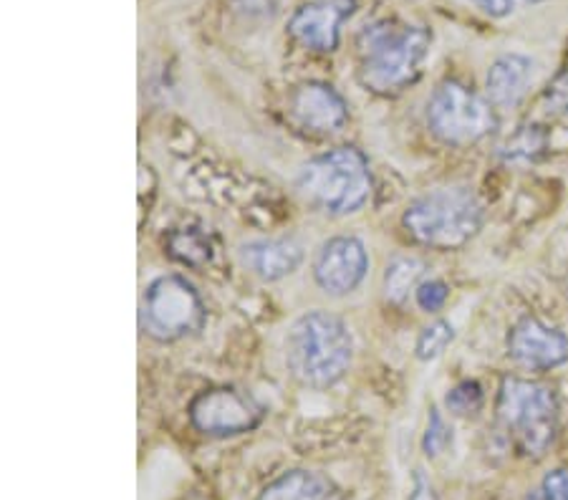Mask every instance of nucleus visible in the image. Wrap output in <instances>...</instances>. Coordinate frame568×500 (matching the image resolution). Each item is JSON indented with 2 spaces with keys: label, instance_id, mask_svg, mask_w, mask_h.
Returning <instances> with one entry per match:
<instances>
[{
  "label": "nucleus",
  "instance_id": "1",
  "mask_svg": "<svg viewBox=\"0 0 568 500\" xmlns=\"http://www.w3.org/2000/svg\"><path fill=\"white\" fill-rule=\"evenodd\" d=\"M429 43L433 33L423 25H402L389 18L364 25L356 39L359 81L374 94H399L423 74Z\"/></svg>",
  "mask_w": 568,
  "mask_h": 500
},
{
  "label": "nucleus",
  "instance_id": "2",
  "mask_svg": "<svg viewBox=\"0 0 568 500\" xmlns=\"http://www.w3.org/2000/svg\"><path fill=\"white\" fill-rule=\"evenodd\" d=\"M354 339L349 326L328 312H308L291 326L286 364L304 387L326 389L352 367Z\"/></svg>",
  "mask_w": 568,
  "mask_h": 500
},
{
  "label": "nucleus",
  "instance_id": "3",
  "mask_svg": "<svg viewBox=\"0 0 568 500\" xmlns=\"http://www.w3.org/2000/svg\"><path fill=\"white\" fill-rule=\"evenodd\" d=\"M298 195L318 213L352 215L372 195L369 162L356 147H336L308 160L296 177Z\"/></svg>",
  "mask_w": 568,
  "mask_h": 500
},
{
  "label": "nucleus",
  "instance_id": "4",
  "mask_svg": "<svg viewBox=\"0 0 568 500\" xmlns=\"http://www.w3.org/2000/svg\"><path fill=\"white\" fill-rule=\"evenodd\" d=\"M402 225L412 241L435 251H457L483 227V205L470 190L443 187L412 203Z\"/></svg>",
  "mask_w": 568,
  "mask_h": 500
},
{
  "label": "nucleus",
  "instance_id": "5",
  "mask_svg": "<svg viewBox=\"0 0 568 500\" xmlns=\"http://www.w3.org/2000/svg\"><path fill=\"white\" fill-rule=\"evenodd\" d=\"M498 422L520 458H544L558 427L554 389L540 381L506 377L498 392Z\"/></svg>",
  "mask_w": 568,
  "mask_h": 500
},
{
  "label": "nucleus",
  "instance_id": "6",
  "mask_svg": "<svg viewBox=\"0 0 568 500\" xmlns=\"http://www.w3.org/2000/svg\"><path fill=\"white\" fill-rule=\"evenodd\" d=\"M427 124L439 142L467 147L488 136L498 126L493 104L475 94L463 81L447 79L435 89L427 104Z\"/></svg>",
  "mask_w": 568,
  "mask_h": 500
},
{
  "label": "nucleus",
  "instance_id": "7",
  "mask_svg": "<svg viewBox=\"0 0 568 500\" xmlns=\"http://www.w3.org/2000/svg\"><path fill=\"white\" fill-rule=\"evenodd\" d=\"M205 304L197 288L182 276H162L142 296V329L158 341H178L200 331Z\"/></svg>",
  "mask_w": 568,
  "mask_h": 500
},
{
  "label": "nucleus",
  "instance_id": "8",
  "mask_svg": "<svg viewBox=\"0 0 568 500\" xmlns=\"http://www.w3.org/2000/svg\"><path fill=\"white\" fill-rule=\"evenodd\" d=\"M263 420V407L235 387H215L200 392L190 405V422L210 438H233L251 432Z\"/></svg>",
  "mask_w": 568,
  "mask_h": 500
},
{
  "label": "nucleus",
  "instance_id": "9",
  "mask_svg": "<svg viewBox=\"0 0 568 500\" xmlns=\"http://www.w3.org/2000/svg\"><path fill=\"white\" fill-rule=\"evenodd\" d=\"M288 116L301 132L311 136H332L349 122V106L326 81H304L291 91Z\"/></svg>",
  "mask_w": 568,
  "mask_h": 500
},
{
  "label": "nucleus",
  "instance_id": "10",
  "mask_svg": "<svg viewBox=\"0 0 568 500\" xmlns=\"http://www.w3.org/2000/svg\"><path fill=\"white\" fill-rule=\"evenodd\" d=\"M369 271V256L359 238L336 235L321 245L314 258V278L328 296H346L359 288Z\"/></svg>",
  "mask_w": 568,
  "mask_h": 500
},
{
  "label": "nucleus",
  "instance_id": "11",
  "mask_svg": "<svg viewBox=\"0 0 568 500\" xmlns=\"http://www.w3.org/2000/svg\"><path fill=\"white\" fill-rule=\"evenodd\" d=\"M354 11L356 0H314L291 16L286 31L306 51L332 53L338 49L342 23Z\"/></svg>",
  "mask_w": 568,
  "mask_h": 500
},
{
  "label": "nucleus",
  "instance_id": "12",
  "mask_svg": "<svg viewBox=\"0 0 568 500\" xmlns=\"http://www.w3.org/2000/svg\"><path fill=\"white\" fill-rule=\"evenodd\" d=\"M508 354L520 367L546 371L568 361V336L536 316H526L508 334Z\"/></svg>",
  "mask_w": 568,
  "mask_h": 500
},
{
  "label": "nucleus",
  "instance_id": "13",
  "mask_svg": "<svg viewBox=\"0 0 568 500\" xmlns=\"http://www.w3.org/2000/svg\"><path fill=\"white\" fill-rule=\"evenodd\" d=\"M243 266L261 280H281L291 276L304 261V248L293 238L255 241L241 248Z\"/></svg>",
  "mask_w": 568,
  "mask_h": 500
},
{
  "label": "nucleus",
  "instance_id": "14",
  "mask_svg": "<svg viewBox=\"0 0 568 500\" xmlns=\"http://www.w3.org/2000/svg\"><path fill=\"white\" fill-rule=\"evenodd\" d=\"M530 76H534V61L520 57V53H506V57L496 59L488 69V76H485L488 102L500 109L518 104L530 84Z\"/></svg>",
  "mask_w": 568,
  "mask_h": 500
},
{
  "label": "nucleus",
  "instance_id": "15",
  "mask_svg": "<svg viewBox=\"0 0 568 500\" xmlns=\"http://www.w3.org/2000/svg\"><path fill=\"white\" fill-rule=\"evenodd\" d=\"M258 500H342V490L321 472L288 470L271 480Z\"/></svg>",
  "mask_w": 568,
  "mask_h": 500
},
{
  "label": "nucleus",
  "instance_id": "16",
  "mask_svg": "<svg viewBox=\"0 0 568 500\" xmlns=\"http://www.w3.org/2000/svg\"><path fill=\"white\" fill-rule=\"evenodd\" d=\"M168 251L172 258L190 268L205 266V263H210V258H213V243H210L207 235H203L200 231H192V227L172 233L168 238Z\"/></svg>",
  "mask_w": 568,
  "mask_h": 500
},
{
  "label": "nucleus",
  "instance_id": "17",
  "mask_svg": "<svg viewBox=\"0 0 568 500\" xmlns=\"http://www.w3.org/2000/svg\"><path fill=\"white\" fill-rule=\"evenodd\" d=\"M425 273V263L417 261V258H397L387 268V278H384V284H387V298L392 302H405L409 288L417 290V280L419 276Z\"/></svg>",
  "mask_w": 568,
  "mask_h": 500
},
{
  "label": "nucleus",
  "instance_id": "18",
  "mask_svg": "<svg viewBox=\"0 0 568 500\" xmlns=\"http://www.w3.org/2000/svg\"><path fill=\"white\" fill-rule=\"evenodd\" d=\"M453 339H455L453 324L443 322V318H439V322H433L429 326H425V329L417 336V344H415L417 359H423V361L437 359L439 354L450 347Z\"/></svg>",
  "mask_w": 568,
  "mask_h": 500
},
{
  "label": "nucleus",
  "instance_id": "19",
  "mask_svg": "<svg viewBox=\"0 0 568 500\" xmlns=\"http://www.w3.org/2000/svg\"><path fill=\"white\" fill-rule=\"evenodd\" d=\"M546 147V134L538 132V126H526L503 147L506 160H534L536 154Z\"/></svg>",
  "mask_w": 568,
  "mask_h": 500
},
{
  "label": "nucleus",
  "instance_id": "20",
  "mask_svg": "<svg viewBox=\"0 0 568 500\" xmlns=\"http://www.w3.org/2000/svg\"><path fill=\"white\" fill-rule=\"evenodd\" d=\"M445 405L455 415L478 412L483 405V387L478 385V381H460V385L453 387L450 392H447Z\"/></svg>",
  "mask_w": 568,
  "mask_h": 500
},
{
  "label": "nucleus",
  "instance_id": "21",
  "mask_svg": "<svg viewBox=\"0 0 568 500\" xmlns=\"http://www.w3.org/2000/svg\"><path fill=\"white\" fill-rule=\"evenodd\" d=\"M450 442H453L450 427L445 425L443 415H439V409L433 407V409H429V420H427V432H425L423 448H425L429 458H437V455L443 452Z\"/></svg>",
  "mask_w": 568,
  "mask_h": 500
},
{
  "label": "nucleus",
  "instance_id": "22",
  "mask_svg": "<svg viewBox=\"0 0 568 500\" xmlns=\"http://www.w3.org/2000/svg\"><path fill=\"white\" fill-rule=\"evenodd\" d=\"M447 298H450V288H447V284H443V280H437V278L423 280V284H419L415 290L417 306L427 314L439 312V308L447 304Z\"/></svg>",
  "mask_w": 568,
  "mask_h": 500
},
{
  "label": "nucleus",
  "instance_id": "23",
  "mask_svg": "<svg viewBox=\"0 0 568 500\" xmlns=\"http://www.w3.org/2000/svg\"><path fill=\"white\" fill-rule=\"evenodd\" d=\"M544 104L551 114L568 116V69H564L561 74H556V79L548 84Z\"/></svg>",
  "mask_w": 568,
  "mask_h": 500
},
{
  "label": "nucleus",
  "instance_id": "24",
  "mask_svg": "<svg viewBox=\"0 0 568 500\" xmlns=\"http://www.w3.org/2000/svg\"><path fill=\"white\" fill-rule=\"evenodd\" d=\"M473 3L478 6L483 13H488L490 18H506L510 13L520 11V8L540 3V0H473Z\"/></svg>",
  "mask_w": 568,
  "mask_h": 500
},
{
  "label": "nucleus",
  "instance_id": "25",
  "mask_svg": "<svg viewBox=\"0 0 568 500\" xmlns=\"http://www.w3.org/2000/svg\"><path fill=\"white\" fill-rule=\"evenodd\" d=\"M540 490L551 500H568V468H558L548 472Z\"/></svg>",
  "mask_w": 568,
  "mask_h": 500
},
{
  "label": "nucleus",
  "instance_id": "26",
  "mask_svg": "<svg viewBox=\"0 0 568 500\" xmlns=\"http://www.w3.org/2000/svg\"><path fill=\"white\" fill-rule=\"evenodd\" d=\"M409 500H439L433 483H429V480L425 478L423 470H415V478H412Z\"/></svg>",
  "mask_w": 568,
  "mask_h": 500
},
{
  "label": "nucleus",
  "instance_id": "27",
  "mask_svg": "<svg viewBox=\"0 0 568 500\" xmlns=\"http://www.w3.org/2000/svg\"><path fill=\"white\" fill-rule=\"evenodd\" d=\"M526 500H551V498H548L544 490H534V493H530Z\"/></svg>",
  "mask_w": 568,
  "mask_h": 500
}]
</instances>
